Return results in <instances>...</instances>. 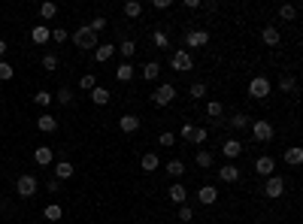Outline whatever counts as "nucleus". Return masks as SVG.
Instances as JSON below:
<instances>
[{"label": "nucleus", "mask_w": 303, "mask_h": 224, "mask_svg": "<svg viewBox=\"0 0 303 224\" xmlns=\"http://www.w3.org/2000/svg\"><path fill=\"white\" fill-rule=\"evenodd\" d=\"M219 179H221V182H237V179H240V167H237V164H224V167L219 170Z\"/></svg>", "instance_id": "nucleus-26"}, {"label": "nucleus", "mask_w": 303, "mask_h": 224, "mask_svg": "<svg viewBox=\"0 0 303 224\" xmlns=\"http://www.w3.org/2000/svg\"><path fill=\"white\" fill-rule=\"evenodd\" d=\"M248 127H252V136H255L258 143H270V140H273V133H276L270 122H252Z\"/></svg>", "instance_id": "nucleus-6"}, {"label": "nucleus", "mask_w": 303, "mask_h": 224, "mask_svg": "<svg viewBox=\"0 0 303 224\" xmlns=\"http://www.w3.org/2000/svg\"><path fill=\"white\" fill-rule=\"evenodd\" d=\"M273 170H276V161L270 158V154H261V158L255 161V173L264 176V179H270L273 176Z\"/></svg>", "instance_id": "nucleus-9"}, {"label": "nucleus", "mask_w": 303, "mask_h": 224, "mask_svg": "<svg viewBox=\"0 0 303 224\" xmlns=\"http://www.w3.org/2000/svg\"><path fill=\"white\" fill-rule=\"evenodd\" d=\"M152 6H155V9H170V6H173V0H155Z\"/></svg>", "instance_id": "nucleus-51"}, {"label": "nucleus", "mask_w": 303, "mask_h": 224, "mask_svg": "<svg viewBox=\"0 0 303 224\" xmlns=\"http://www.w3.org/2000/svg\"><path fill=\"white\" fill-rule=\"evenodd\" d=\"M110 88H100V85H97V88L91 91V103H97V106H106V103H110Z\"/></svg>", "instance_id": "nucleus-29"}, {"label": "nucleus", "mask_w": 303, "mask_h": 224, "mask_svg": "<svg viewBox=\"0 0 303 224\" xmlns=\"http://www.w3.org/2000/svg\"><path fill=\"white\" fill-rule=\"evenodd\" d=\"M182 6H185V9H203L200 0H182Z\"/></svg>", "instance_id": "nucleus-50"}, {"label": "nucleus", "mask_w": 303, "mask_h": 224, "mask_svg": "<svg viewBox=\"0 0 303 224\" xmlns=\"http://www.w3.org/2000/svg\"><path fill=\"white\" fill-rule=\"evenodd\" d=\"M179 221H185V224H191V221H194V209H191L188 203H182V206H179Z\"/></svg>", "instance_id": "nucleus-42"}, {"label": "nucleus", "mask_w": 303, "mask_h": 224, "mask_svg": "<svg viewBox=\"0 0 303 224\" xmlns=\"http://www.w3.org/2000/svg\"><path fill=\"white\" fill-rule=\"evenodd\" d=\"M209 43V33L206 30H185V49H203Z\"/></svg>", "instance_id": "nucleus-8"}, {"label": "nucleus", "mask_w": 303, "mask_h": 224, "mask_svg": "<svg viewBox=\"0 0 303 224\" xmlns=\"http://www.w3.org/2000/svg\"><path fill=\"white\" fill-rule=\"evenodd\" d=\"M79 88H82V91H94V88H97V73H85V76L79 79Z\"/></svg>", "instance_id": "nucleus-32"}, {"label": "nucleus", "mask_w": 303, "mask_h": 224, "mask_svg": "<svg viewBox=\"0 0 303 224\" xmlns=\"http://www.w3.org/2000/svg\"><path fill=\"white\" fill-rule=\"evenodd\" d=\"M188 94H191L194 100H200V97H206V82H194L191 88H188Z\"/></svg>", "instance_id": "nucleus-39"}, {"label": "nucleus", "mask_w": 303, "mask_h": 224, "mask_svg": "<svg viewBox=\"0 0 303 224\" xmlns=\"http://www.w3.org/2000/svg\"><path fill=\"white\" fill-rule=\"evenodd\" d=\"M261 43H264V46H279V43H282V30H279L276 25H267V27L261 30Z\"/></svg>", "instance_id": "nucleus-11"}, {"label": "nucleus", "mask_w": 303, "mask_h": 224, "mask_svg": "<svg viewBox=\"0 0 303 224\" xmlns=\"http://www.w3.org/2000/svg\"><path fill=\"white\" fill-rule=\"evenodd\" d=\"M206 140H209V130H206V127H194V133H191L188 143H191V146H203Z\"/></svg>", "instance_id": "nucleus-33"}, {"label": "nucleus", "mask_w": 303, "mask_h": 224, "mask_svg": "<svg viewBox=\"0 0 303 224\" xmlns=\"http://www.w3.org/2000/svg\"><path fill=\"white\" fill-rule=\"evenodd\" d=\"M30 40H33V43H37V46H46V43L52 40V30H49L46 25H37V27H33V30H30Z\"/></svg>", "instance_id": "nucleus-22"}, {"label": "nucleus", "mask_w": 303, "mask_h": 224, "mask_svg": "<svg viewBox=\"0 0 303 224\" xmlns=\"http://www.w3.org/2000/svg\"><path fill=\"white\" fill-rule=\"evenodd\" d=\"M158 167H161V158H158L155 151H146V154L139 158V170H142V173H155Z\"/></svg>", "instance_id": "nucleus-13"}, {"label": "nucleus", "mask_w": 303, "mask_h": 224, "mask_svg": "<svg viewBox=\"0 0 303 224\" xmlns=\"http://www.w3.org/2000/svg\"><path fill=\"white\" fill-rule=\"evenodd\" d=\"M52 40H55V43H67V30H64V27H55V30H52Z\"/></svg>", "instance_id": "nucleus-48"}, {"label": "nucleus", "mask_w": 303, "mask_h": 224, "mask_svg": "<svg viewBox=\"0 0 303 224\" xmlns=\"http://www.w3.org/2000/svg\"><path fill=\"white\" fill-rule=\"evenodd\" d=\"M134 76H137V70H134L131 61H121V64L115 67V79H118V82H131Z\"/></svg>", "instance_id": "nucleus-18"}, {"label": "nucleus", "mask_w": 303, "mask_h": 224, "mask_svg": "<svg viewBox=\"0 0 303 224\" xmlns=\"http://www.w3.org/2000/svg\"><path fill=\"white\" fill-rule=\"evenodd\" d=\"M52 100H55V94H49V91H37V94H33V103H37V106H43V109L49 106Z\"/></svg>", "instance_id": "nucleus-38"}, {"label": "nucleus", "mask_w": 303, "mask_h": 224, "mask_svg": "<svg viewBox=\"0 0 303 224\" xmlns=\"http://www.w3.org/2000/svg\"><path fill=\"white\" fill-rule=\"evenodd\" d=\"M285 164L300 167V164H303V149H300V146H288V149H285Z\"/></svg>", "instance_id": "nucleus-23"}, {"label": "nucleus", "mask_w": 303, "mask_h": 224, "mask_svg": "<svg viewBox=\"0 0 303 224\" xmlns=\"http://www.w3.org/2000/svg\"><path fill=\"white\" fill-rule=\"evenodd\" d=\"M248 124H252V118H248L246 112H234V115H230V122H227L230 130H246Z\"/></svg>", "instance_id": "nucleus-20"}, {"label": "nucleus", "mask_w": 303, "mask_h": 224, "mask_svg": "<svg viewBox=\"0 0 303 224\" xmlns=\"http://www.w3.org/2000/svg\"><path fill=\"white\" fill-rule=\"evenodd\" d=\"M37 188H40V182H37V176H30V173L19 176V182H15V191H19L22 200H30L33 194H37Z\"/></svg>", "instance_id": "nucleus-4"}, {"label": "nucleus", "mask_w": 303, "mask_h": 224, "mask_svg": "<svg viewBox=\"0 0 303 224\" xmlns=\"http://www.w3.org/2000/svg\"><path fill=\"white\" fill-rule=\"evenodd\" d=\"M137 49H139V46H137L134 40H121V46H118L115 51H121V58H124V61H131V58L137 55Z\"/></svg>", "instance_id": "nucleus-28"}, {"label": "nucleus", "mask_w": 303, "mask_h": 224, "mask_svg": "<svg viewBox=\"0 0 303 224\" xmlns=\"http://www.w3.org/2000/svg\"><path fill=\"white\" fill-rule=\"evenodd\" d=\"M176 100V88L170 82H164V85H158V88L152 91V103L155 106H170V103Z\"/></svg>", "instance_id": "nucleus-5"}, {"label": "nucleus", "mask_w": 303, "mask_h": 224, "mask_svg": "<svg viewBox=\"0 0 303 224\" xmlns=\"http://www.w3.org/2000/svg\"><path fill=\"white\" fill-rule=\"evenodd\" d=\"M294 15H297V6H294V3H282V6H279V19H282V22H294Z\"/></svg>", "instance_id": "nucleus-34"}, {"label": "nucleus", "mask_w": 303, "mask_h": 224, "mask_svg": "<svg viewBox=\"0 0 303 224\" xmlns=\"http://www.w3.org/2000/svg\"><path fill=\"white\" fill-rule=\"evenodd\" d=\"M49 221H61V215H64V209H61V206L58 203H52V206H46V212H43Z\"/></svg>", "instance_id": "nucleus-37"}, {"label": "nucleus", "mask_w": 303, "mask_h": 224, "mask_svg": "<svg viewBox=\"0 0 303 224\" xmlns=\"http://www.w3.org/2000/svg\"><path fill=\"white\" fill-rule=\"evenodd\" d=\"M55 15H58V6L52 3V0H46V3L40 6V19H43V22H49V19H55Z\"/></svg>", "instance_id": "nucleus-31"}, {"label": "nucleus", "mask_w": 303, "mask_h": 224, "mask_svg": "<svg viewBox=\"0 0 303 224\" xmlns=\"http://www.w3.org/2000/svg\"><path fill=\"white\" fill-rule=\"evenodd\" d=\"M112 55H115V46H112V43H100V46L94 49V61H97V64H103V61H110Z\"/></svg>", "instance_id": "nucleus-21"}, {"label": "nucleus", "mask_w": 303, "mask_h": 224, "mask_svg": "<svg viewBox=\"0 0 303 224\" xmlns=\"http://www.w3.org/2000/svg\"><path fill=\"white\" fill-rule=\"evenodd\" d=\"M142 79H146V82H158V79H161V64L149 61L146 67H142Z\"/></svg>", "instance_id": "nucleus-25"}, {"label": "nucleus", "mask_w": 303, "mask_h": 224, "mask_svg": "<svg viewBox=\"0 0 303 224\" xmlns=\"http://www.w3.org/2000/svg\"><path fill=\"white\" fill-rule=\"evenodd\" d=\"M164 173L167 176H173V179H182L185 173H188V167H185V161H179V158H173L167 167H164Z\"/></svg>", "instance_id": "nucleus-17"}, {"label": "nucleus", "mask_w": 303, "mask_h": 224, "mask_svg": "<svg viewBox=\"0 0 303 224\" xmlns=\"http://www.w3.org/2000/svg\"><path fill=\"white\" fill-rule=\"evenodd\" d=\"M197 200H200L203 206H212V203L219 200V188H216V185H203L200 191H197Z\"/></svg>", "instance_id": "nucleus-16"}, {"label": "nucleus", "mask_w": 303, "mask_h": 224, "mask_svg": "<svg viewBox=\"0 0 303 224\" xmlns=\"http://www.w3.org/2000/svg\"><path fill=\"white\" fill-rule=\"evenodd\" d=\"M124 15H128V19H139V15H142V3H139V0H128V3H124Z\"/></svg>", "instance_id": "nucleus-30"}, {"label": "nucleus", "mask_w": 303, "mask_h": 224, "mask_svg": "<svg viewBox=\"0 0 303 224\" xmlns=\"http://www.w3.org/2000/svg\"><path fill=\"white\" fill-rule=\"evenodd\" d=\"M6 49H9V46H6V40H0V58L6 55Z\"/></svg>", "instance_id": "nucleus-52"}, {"label": "nucleus", "mask_w": 303, "mask_h": 224, "mask_svg": "<svg viewBox=\"0 0 303 224\" xmlns=\"http://www.w3.org/2000/svg\"><path fill=\"white\" fill-rule=\"evenodd\" d=\"M243 149H246V146H243L240 140H234V136H230V140H224V143H221V154H224L227 161L240 158V154H243Z\"/></svg>", "instance_id": "nucleus-10"}, {"label": "nucleus", "mask_w": 303, "mask_h": 224, "mask_svg": "<svg viewBox=\"0 0 303 224\" xmlns=\"http://www.w3.org/2000/svg\"><path fill=\"white\" fill-rule=\"evenodd\" d=\"M170 67H173L176 73H191V67H194L191 51H188V49H173V55H170Z\"/></svg>", "instance_id": "nucleus-1"}, {"label": "nucleus", "mask_w": 303, "mask_h": 224, "mask_svg": "<svg viewBox=\"0 0 303 224\" xmlns=\"http://www.w3.org/2000/svg\"><path fill=\"white\" fill-rule=\"evenodd\" d=\"M270 91H273V85H270L267 76H255L252 82H248V97H255V100H267Z\"/></svg>", "instance_id": "nucleus-3"}, {"label": "nucleus", "mask_w": 303, "mask_h": 224, "mask_svg": "<svg viewBox=\"0 0 303 224\" xmlns=\"http://www.w3.org/2000/svg\"><path fill=\"white\" fill-rule=\"evenodd\" d=\"M43 70H58V55H52V51H49V55H43Z\"/></svg>", "instance_id": "nucleus-40"}, {"label": "nucleus", "mask_w": 303, "mask_h": 224, "mask_svg": "<svg viewBox=\"0 0 303 224\" xmlns=\"http://www.w3.org/2000/svg\"><path fill=\"white\" fill-rule=\"evenodd\" d=\"M191 133H194V124H191V122H185V124H182V130H179V136L188 143V140H191Z\"/></svg>", "instance_id": "nucleus-47"}, {"label": "nucleus", "mask_w": 303, "mask_h": 224, "mask_svg": "<svg viewBox=\"0 0 303 224\" xmlns=\"http://www.w3.org/2000/svg\"><path fill=\"white\" fill-rule=\"evenodd\" d=\"M15 76V70H12V64H6V61H0V82H9Z\"/></svg>", "instance_id": "nucleus-41"}, {"label": "nucleus", "mask_w": 303, "mask_h": 224, "mask_svg": "<svg viewBox=\"0 0 303 224\" xmlns=\"http://www.w3.org/2000/svg\"><path fill=\"white\" fill-rule=\"evenodd\" d=\"M221 112H224L221 100H209V103H206V115H209V118H221Z\"/></svg>", "instance_id": "nucleus-35"}, {"label": "nucleus", "mask_w": 303, "mask_h": 224, "mask_svg": "<svg viewBox=\"0 0 303 224\" xmlns=\"http://www.w3.org/2000/svg\"><path fill=\"white\" fill-rule=\"evenodd\" d=\"M212 161H216V158H212V151H209V149H200L197 154H194V164H197L200 170H209V167H212Z\"/></svg>", "instance_id": "nucleus-27"}, {"label": "nucleus", "mask_w": 303, "mask_h": 224, "mask_svg": "<svg viewBox=\"0 0 303 224\" xmlns=\"http://www.w3.org/2000/svg\"><path fill=\"white\" fill-rule=\"evenodd\" d=\"M167 197H170L176 206H182V203H188V188H185L182 182H173L170 191H167Z\"/></svg>", "instance_id": "nucleus-12"}, {"label": "nucleus", "mask_w": 303, "mask_h": 224, "mask_svg": "<svg viewBox=\"0 0 303 224\" xmlns=\"http://www.w3.org/2000/svg\"><path fill=\"white\" fill-rule=\"evenodd\" d=\"M46 191H49V194H58V191H61V182H58V179H49V182H46Z\"/></svg>", "instance_id": "nucleus-49"}, {"label": "nucleus", "mask_w": 303, "mask_h": 224, "mask_svg": "<svg viewBox=\"0 0 303 224\" xmlns=\"http://www.w3.org/2000/svg\"><path fill=\"white\" fill-rule=\"evenodd\" d=\"M152 43H155L158 49H170V37H167L164 30H155V33H152Z\"/></svg>", "instance_id": "nucleus-36"}, {"label": "nucleus", "mask_w": 303, "mask_h": 224, "mask_svg": "<svg viewBox=\"0 0 303 224\" xmlns=\"http://www.w3.org/2000/svg\"><path fill=\"white\" fill-rule=\"evenodd\" d=\"M252 224H264V221H252Z\"/></svg>", "instance_id": "nucleus-53"}, {"label": "nucleus", "mask_w": 303, "mask_h": 224, "mask_svg": "<svg viewBox=\"0 0 303 224\" xmlns=\"http://www.w3.org/2000/svg\"><path fill=\"white\" fill-rule=\"evenodd\" d=\"M33 161H37L40 167H49L52 161H55V154H52V146H37V149H33Z\"/></svg>", "instance_id": "nucleus-15"}, {"label": "nucleus", "mask_w": 303, "mask_h": 224, "mask_svg": "<svg viewBox=\"0 0 303 224\" xmlns=\"http://www.w3.org/2000/svg\"><path fill=\"white\" fill-rule=\"evenodd\" d=\"M158 143H161V146H164V149H170V146H173V143H176V136H173V133H170V130H164V133H161V136H158Z\"/></svg>", "instance_id": "nucleus-46"}, {"label": "nucleus", "mask_w": 303, "mask_h": 224, "mask_svg": "<svg viewBox=\"0 0 303 224\" xmlns=\"http://www.w3.org/2000/svg\"><path fill=\"white\" fill-rule=\"evenodd\" d=\"M88 27H91L94 33H100V30H106L110 25H106V19H103V15H97V19H91V25H88Z\"/></svg>", "instance_id": "nucleus-44"}, {"label": "nucleus", "mask_w": 303, "mask_h": 224, "mask_svg": "<svg viewBox=\"0 0 303 224\" xmlns=\"http://www.w3.org/2000/svg\"><path fill=\"white\" fill-rule=\"evenodd\" d=\"M118 127H121L124 133H134V130H139V115H134V112H124V115L118 118Z\"/></svg>", "instance_id": "nucleus-14"}, {"label": "nucleus", "mask_w": 303, "mask_h": 224, "mask_svg": "<svg viewBox=\"0 0 303 224\" xmlns=\"http://www.w3.org/2000/svg\"><path fill=\"white\" fill-rule=\"evenodd\" d=\"M73 173H76V170H73V164H70V161H58V164H55V179H58V182H67Z\"/></svg>", "instance_id": "nucleus-24"}, {"label": "nucleus", "mask_w": 303, "mask_h": 224, "mask_svg": "<svg viewBox=\"0 0 303 224\" xmlns=\"http://www.w3.org/2000/svg\"><path fill=\"white\" fill-rule=\"evenodd\" d=\"M285 194V179L282 176H270L267 179V185H264V197H270V200H276V197H282Z\"/></svg>", "instance_id": "nucleus-7"}, {"label": "nucleus", "mask_w": 303, "mask_h": 224, "mask_svg": "<svg viewBox=\"0 0 303 224\" xmlns=\"http://www.w3.org/2000/svg\"><path fill=\"white\" fill-rule=\"evenodd\" d=\"M55 100L61 103V106H67V103H70V100H73V91H70V88H61V91L55 94Z\"/></svg>", "instance_id": "nucleus-43"}, {"label": "nucleus", "mask_w": 303, "mask_h": 224, "mask_svg": "<svg viewBox=\"0 0 303 224\" xmlns=\"http://www.w3.org/2000/svg\"><path fill=\"white\" fill-rule=\"evenodd\" d=\"M73 43L79 46V49H97L100 46V40H97V33L88 27V25H82V27H76V33H73Z\"/></svg>", "instance_id": "nucleus-2"}, {"label": "nucleus", "mask_w": 303, "mask_h": 224, "mask_svg": "<svg viewBox=\"0 0 303 224\" xmlns=\"http://www.w3.org/2000/svg\"><path fill=\"white\" fill-rule=\"evenodd\" d=\"M294 85H297L294 76H282V79H279V88H282V91H294Z\"/></svg>", "instance_id": "nucleus-45"}, {"label": "nucleus", "mask_w": 303, "mask_h": 224, "mask_svg": "<svg viewBox=\"0 0 303 224\" xmlns=\"http://www.w3.org/2000/svg\"><path fill=\"white\" fill-rule=\"evenodd\" d=\"M37 127H40L43 133H55V130H58V118L49 115V112H43V115L37 118Z\"/></svg>", "instance_id": "nucleus-19"}]
</instances>
